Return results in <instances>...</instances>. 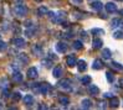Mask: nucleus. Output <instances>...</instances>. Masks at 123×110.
Here are the masks:
<instances>
[{
	"label": "nucleus",
	"mask_w": 123,
	"mask_h": 110,
	"mask_svg": "<svg viewBox=\"0 0 123 110\" xmlns=\"http://www.w3.org/2000/svg\"><path fill=\"white\" fill-rule=\"evenodd\" d=\"M88 92H90V94L91 95H97L98 94V92H99V89L96 87V85H93V84H91L90 87H88Z\"/></svg>",
	"instance_id": "13"
},
{
	"label": "nucleus",
	"mask_w": 123,
	"mask_h": 110,
	"mask_svg": "<svg viewBox=\"0 0 123 110\" xmlns=\"http://www.w3.org/2000/svg\"><path fill=\"white\" fill-rule=\"evenodd\" d=\"M49 58H50V60H56V56H55L54 53H50V56H49Z\"/></svg>",
	"instance_id": "38"
},
{
	"label": "nucleus",
	"mask_w": 123,
	"mask_h": 110,
	"mask_svg": "<svg viewBox=\"0 0 123 110\" xmlns=\"http://www.w3.org/2000/svg\"><path fill=\"white\" fill-rule=\"evenodd\" d=\"M75 1H76V3H81V1H82V0H75Z\"/></svg>",
	"instance_id": "41"
},
{
	"label": "nucleus",
	"mask_w": 123,
	"mask_h": 110,
	"mask_svg": "<svg viewBox=\"0 0 123 110\" xmlns=\"http://www.w3.org/2000/svg\"><path fill=\"white\" fill-rule=\"evenodd\" d=\"M112 67L114 68V69H118V71H121V69H123V67H122V66L119 64V63H116V62H112Z\"/></svg>",
	"instance_id": "30"
},
{
	"label": "nucleus",
	"mask_w": 123,
	"mask_h": 110,
	"mask_svg": "<svg viewBox=\"0 0 123 110\" xmlns=\"http://www.w3.org/2000/svg\"><path fill=\"white\" fill-rule=\"evenodd\" d=\"M50 88L51 87H50L49 84H46V83H40V93L41 94H47Z\"/></svg>",
	"instance_id": "8"
},
{
	"label": "nucleus",
	"mask_w": 123,
	"mask_h": 110,
	"mask_svg": "<svg viewBox=\"0 0 123 110\" xmlns=\"http://www.w3.org/2000/svg\"><path fill=\"white\" fill-rule=\"evenodd\" d=\"M35 1H39L40 3V1H42V0H35Z\"/></svg>",
	"instance_id": "42"
},
{
	"label": "nucleus",
	"mask_w": 123,
	"mask_h": 110,
	"mask_svg": "<svg viewBox=\"0 0 123 110\" xmlns=\"http://www.w3.org/2000/svg\"><path fill=\"white\" fill-rule=\"evenodd\" d=\"M106 78H107V80H108L110 83H112L113 79H114V78H113V74H112L111 72H107V73H106Z\"/></svg>",
	"instance_id": "27"
},
{
	"label": "nucleus",
	"mask_w": 123,
	"mask_h": 110,
	"mask_svg": "<svg viewBox=\"0 0 123 110\" xmlns=\"http://www.w3.org/2000/svg\"><path fill=\"white\" fill-rule=\"evenodd\" d=\"M52 73H54V77H55V78L61 77V74H62V68H61V66H57V67H55Z\"/></svg>",
	"instance_id": "12"
},
{
	"label": "nucleus",
	"mask_w": 123,
	"mask_h": 110,
	"mask_svg": "<svg viewBox=\"0 0 123 110\" xmlns=\"http://www.w3.org/2000/svg\"><path fill=\"white\" fill-rule=\"evenodd\" d=\"M11 42H12V45L16 46V47H21V48L25 47V41L23 38H14Z\"/></svg>",
	"instance_id": "5"
},
{
	"label": "nucleus",
	"mask_w": 123,
	"mask_h": 110,
	"mask_svg": "<svg viewBox=\"0 0 123 110\" xmlns=\"http://www.w3.org/2000/svg\"><path fill=\"white\" fill-rule=\"evenodd\" d=\"M49 11H47V9L45 8V6H41V8H39L37 9V14L41 16V15H45V14H47Z\"/></svg>",
	"instance_id": "23"
},
{
	"label": "nucleus",
	"mask_w": 123,
	"mask_h": 110,
	"mask_svg": "<svg viewBox=\"0 0 123 110\" xmlns=\"http://www.w3.org/2000/svg\"><path fill=\"white\" fill-rule=\"evenodd\" d=\"M12 82L21 83V82H23V74H21L20 72H15V73L12 74Z\"/></svg>",
	"instance_id": "6"
},
{
	"label": "nucleus",
	"mask_w": 123,
	"mask_h": 110,
	"mask_svg": "<svg viewBox=\"0 0 123 110\" xmlns=\"http://www.w3.org/2000/svg\"><path fill=\"white\" fill-rule=\"evenodd\" d=\"M66 63L70 66V67H74V66H76V64H77V61H76L75 56H68V57L66 58Z\"/></svg>",
	"instance_id": "9"
},
{
	"label": "nucleus",
	"mask_w": 123,
	"mask_h": 110,
	"mask_svg": "<svg viewBox=\"0 0 123 110\" xmlns=\"http://www.w3.org/2000/svg\"><path fill=\"white\" fill-rule=\"evenodd\" d=\"M103 97H105V98H112L113 95H112L111 93H105V95H103Z\"/></svg>",
	"instance_id": "37"
},
{
	"label": "nucleus",
	"mask_w": 123,
	"mask_h": 110,
	"mask_svg": "<svg viewBox=\"0 0 123 110\" xmlns=\"http://www.w3.org/2000/svg\"><path fill=\"white\" fill-rule=\"evenodd\" d=\"M82 47H83L82 41H75V42H74V48H75V50H81Z\"/></svg>",
	"instance_id": "24"
},
{
	"label": "nucleus",
	"mask_w": 123,
	"mask_h": 110,
	"mask_svg": "<svg viewBox=\"0 0 123 110\" xmlns=\"http://www.w3.org/2000/svg\"><path fill=\"white\" fill-rule=\"evenodd\" d=\"M91 104H92V103H91V100L90 99H83L82 100V108L83 109H88V108H91Z\"/></svg>",
	"instance_id": "19"
},
{
	"label": "nucleus",
	"mask_w": 123,
	"mask_h": 110,
	"mask_svg": "<svg viewBox=\"0 0 123 110\" xmlns=\"http://www.w3.org/2000/svg\"><path fill=\"white\" fill-rule=\"evenodd\" d=\"M15 12L18 16H25L27 14V9L25 5H16L15 6Z\"/></svg>",
	"instance_id": "2"
},
{
	"label": "nucleus",
	"mask_w": 123,
	"mask_h": 110,
	"mask_svg": "<svg viewBox=\"0 0 123 110\" xmlns=\"http://www.w3.org/2000/svg\"><path fill=\"white\" fill-rule=\"evenodd\" d=\"M11 99L14 100V101H19V100H21V94L20 93H12L11 94Z\"/></svg>",
	"instance_id": "20"
},
{
	"label": "nucleus",
	"mask_w": 123,
	"mask_h": 110,
	"mask_svg": "<svg viewBox=\"0 0 123 110\" xmlns=\"http://www.w3.org/2000/svg\"><path fill=\"white\" fill-rule=\"evenodd\" d=\"M92 33H95L96 36H99V35H103L105 31L101 30V28H93V30H92Z\"/></svg>",
	"instance_id": "26"
},
{
	"label": "nucleus",
	"mask_w": 123,
	"mask_h": 110,
	"mask_svg": "<svg viewBox=\"0 0 123 110\" xmlns=\"http://www.w3.org/2000/svg\"><path fill=\"white\" fill-rule=\"evenodd\" d=\"M0 108H1V104H0Z\"/></svg>",
	"instance_id": "43"
},
{
	"label": "nucleus",
	"mask_w": 123,
	"mask_h": 110,
	"mask_svg": "<svg viewBox=\"0 0 123 110\" xmlns=\"http://www.w3.org/2000/svg\"><path fill=\"white\" fill-rule=\"evenodd\" d=\"M42 63H44L45 66H47V67H50V66L52 64V62H50V61H42Z\"/></svg>",
	"instance_id": "35"
},
{
	"label": "nucleus",
	"mask_w": 123,
	"mask_h": 110,
	"mask_svg": "<svg viewBox=\"0 0 123 110\" xmlns=\"http://www.w3.org/2000/svg\"><path fill=\"white\" fill-rule=\"evenodd\" d=\"M102 45H103V42H102L101 38H95V40H93V48L98 50V48L102 47Z\"/></svg>",
	"instance_id": "15"
},
{
	"label": "nucleus",
	"mask_w": 123,
	"mask_h": 110,
	"mask_svg": "<svg viewBox=\"0 0 123 110\" xmlns=\"http://www.w3.org/2000/svg\"><path fill=\"white\" fill-rule=\"evenodd\" d=\"M113 37H114V38H122V37H123V32H122V31H116V32L113 33Z\"/></svg>",
	"instance_id": "29"
},
{
	"label": "nucleus",
	"mask_w": 123,
	"mask_h": 110,
	"mask_svg": "<svg viewBox=\"0 0 123 110\" xmlns=\"http://www.w3.org/2000/svg\"><path fill=\"white\" fill-rule=\"evenodd\" d=\"M26 36H27V37H32V36H34V33H35V31L34 30H30V28H29V30H26Z\"/></svg>",
	"instance_id": "31"
},
{
	"label": "nucleus",
	"mask_w": 123,
	"mask_h": 110,
	"mask_svg": "<svg viewBox=\"0 0 123 110\" xmlns=\"http://www.w3.org/2000/svg\"><path fill=\"white\" fill-rule=\"evenodd\" d=\"M57 85H59V88H60V89H62V90H66V92H70L71 90V82H70L68 79L60 80V82L57 83Z\"/></svg>",
	"instance_id": "1"
},
{
	"label": "nucleus",
	"mask_w": 123,
	"mask_h": 110,
	"mask_svg": "<svg viewBox=\"0 0 123 110\" xmlns=\"http://www.w3.org/2000/svg\"><path fill=\"white\" fill-rule=\"evenodd\" d=\"M119 14H121V15H122V16H123V9H122V10H121V11H119Z\"/></svg>",
	"instance_id": "40"
},
{
	"label": "nucleus",
	"mask_w": 123,
	"mask_h": 110,
	"mask_svg": "<svg viewBox=\"0 0 123 110\" xmlns=\"http://www.w3.org/2000/svg\"><path fill=\"white\" fill-rule=\"evenodd\" d=\"M37 69H36L35 67H31L30 69L27 71V78H30V79H36L37 78Z\"/></svg>",
	"instance_id": "3"
},
{
	"label": "nucleus",
	"mask_w": 123,
	"mask_h": 110,
	"mask_svg": "<svg viewBox=\"0 0 123 110\" xmlns=\"http://www.w3.org/2000/svg\"><path fill=\"white\" fill-rule=\"evenodd\" d=\"M119 21H121V20L114 19V20L112 21V27H117V26H119Z\"/></svg>",
	"instance_id": "32"
},
{
	"label": "nucleus",
	"mask_w": 123,
	"mask_h": 110,
	"mask_svg": "<svg viewBox=\"0 0 123 110\" xmlns=\"http://www.w3.org/2000/svg\"><path fill=\"white\" fill-rule=\"evenodd\" d=\"M92 68L93 69H101V68H103V62L101 61V60H95Z\"/></svg>",
	"instance_id": "10"
},
{
	"label": "nucleus",
	"mask_w": 123,
	"mask_h": 110,
	"mask_svg": "<svg viewBox=\"0 0 123 110\" xmlns=\"http://www.w3.org/2000/svg\"><path fill=\"white\" fill-rule=\"evenodd\" d=\"M81 82H82L83 84H90V83H91V77H88V76L83 77V78L81 79Z\"/></svg>",
	"instance_id": "28"
},
{
	"label": "nucleus",
	"mask_w": 123,
	"mask_h": 110,
	"mask_svg": "<svg viewBox=\"0 0 123 110\" xmlns=\"http://www.w3.org/2000/svg\"><path fill=\"white\" fill-rule=\"evenodd\" d=\"M106 10L108 12H114L116 10H117V6H116V4H113V3H108V4H106Z\"/></svg>",
	"instance_id": "11"
},
{
	"label": "nucleus",
	"mask_w": 123,
	"mask_h": 110,
	"mask_svg": "<svg viewBox=\"0 0 123 110\" xmlns=\"http://www.w3.org/2000/svg\"><path fill=\"white\" fill-rule=\"evenodd\" d=\"M19 60L21 61V63H27V62H29V57H27L25 53H21V55L19 56Z\"/></svg>",
	"instance_id": "22"
},
{
	"label": "nucleus",
	"mask_w": 123,
	"mask_h": 110,
	"mask_svg": "<svg viewBox=\"0 0 123 110\" xmlns=\"http://www.w3.org/2000/svg\"><path fill=\"white\" fill-rule=\"evenodd\" d=\"M3 97H4V98H8V97H9V92H8V89H6V88H5L4 92H3Z\"/></svg>",
	"instance_id": "34"
},
{
	"label": "nucleus",
	"mask_w": 123,
	"mask_h": 110,
	"mask_svg": "<svg viewBox=\"0 0 123 110\" xmlns=\"http://www.w3.org/2000/svg\"><path fill=\"white\" fill-rule=\"evenodd\" d=\"M77 67H78V71L80 72H85L86 71V68H87V66H86V62L85 61H78L77 62Z\"/></svg>",
	"instance_id": "14"
},
{
	"label": "nucleus",
	"mask_w": 123,
	"mask_h": 110,
	"mask_svg": "<svg viewBox=\"0 0 123 110\" xmlns=\"http://www.w3.org/2000/svg\"><path fill=\"white\" fill-rule=\"evenodd\" d=\"M5 50H6V45L3 41H0V51H5Z\"/></svg>",
	"instance_id": "33"
},
{
	"label": "nucleus",
	"mask_w": 123,
	"mask_h": 110,
	"mask_svg": "<svg viewBox=\"0 0 123 110\" xmlns=\"http://www.w3.org/2000/svg\"><path fill=\"white\" fill-rule=\"evenodd\" d=\"M24 103H25L26 105H31L32 103H34V98H32V95H30V94L25 95V97H24Z\"/></svg>",
	"instance_id": "16"
},
{
	"label": "nucleus",
	"mask_w": 123,
	"mask_h": 110,
	"mask_svg": "<svg viewBox=\"0 0 123 110\" xmlns=\"http://www.w3.org/2000/svg\"><path fill=\"white\" fill-rule=\"evenodd\" d=\"M118 104H119V100H118L117 98L112 97V98H111V101H110V105H111L112 108H117Z\"/></svg>",
	"instance_id": "18"
},
{
	"label": "nucleus",
	"mask_w": 123,
	"mask_h": 110,
	"mask_svg": "<svg viewBox=\"0 0 123 110\" xmlns=\"http://www.w3.org/2000/svg\"><path fill=\"white\" fill-rule=\"evenodd\" d=\"M117 1H121V0H117Z\"/></svg>",
	"instance_id": "44"
},
{
	"label": "nucleus",
	"mask_w": 123,
	"mask_h": 110,
	"mask_svg": "<svg viewBox=\"0 0 123 110\" xmlns=\"http://www.w3.org/2000/svg\"><path fill=\"white\" fill-rule=\"evenodd\" d=\"M25 26H26V27H30V26H32V21H30V20L26 21V22H25Z\"/></svg>",
	"instance_id": "36"
},
{
	"label": "nucleus",
	"mask_w": 123,
	"mask_h": 110,
	"mask_svg": "<svg viewBox=\"0 0 123 110\" xmlns=\"http://www.w3.org/2000/svg\"><path fill=\"white\" fill-rule=\"evenodd\" d=\"M81 35H82V38L83 40H87V33H86V32H82Z\"/></svg>",
	"instance_id": "39"
},
{
	"label": "nucleus",
	"mask_w": 123,
	"mask_h": 110,
	"mask_svg": "<svg viewBox=\"0 0 123 110\" xmlns=\"http://www.w3.org/2000/svg\"><path fill=\"white\" fill-rule=\"evenodd\" d=\"M91 8L93 9V10H96V11H101L102 10V8H103V5H102V3L101 1H93L92 4H91Z\"/></svg>",
	"instance_id": "7"
},
{
	"label": "nucleus",
	"mask_w": 123,
	"mask_h": 110,
	"mask_svg": "<svg viewBox=\"0 0 123 110\" xmlns=\"http://www.w3.org/2000/svg\"><path fill=\"white\" fill-rule=\"evenodd\" d=\"M66 50H67V45L66 43H63V42H59L56 45V51L57 52H60V53H65L66 52Z\"/></svg>",
	"instance_id": "4"
},
{
	"label": "nucleus",
	"mask_w": 123,
	"mask_h": 110,
	"mask_svg": "<svg viewBox=\"0 0 123 110\" xmlns=\"http://www.w3.org/2000/svg\"><path fill=\"white\" fill-rule=\"evenodd\" d=\"M111 51L108 50V48H105V50H102V57L105 58V60H110L111 58Z\"/></svg>",
	"instance_id": "17"
},
{
	"label": "nucleus",
	"mask_w": 123,
	"mask_h": 110,
	"mask_svg": "<svg viewBox=\"0 0 123 110\" xmlns=\"http://www.w3.org/2000/svg\"><path fill=\"white\" fill-rule=\"evenodd\" d=\"M68 103H70L68 98H66V97H61V98H60V104H61V105L67 106V105H68Z\"/></svg>",
	"instance_id": "21"
},
{
	"label": "nucleus",
	"mask_w": 123,
	"mask_h": 110,
	"mask_svg": "<svg viewBox=\"0 0 123 110\" xmlns=\"http://www.w3.org/2000/svg\"><path fill=\"white\" fill-rule=\"evenodd\" d=\"M32 52H34L35 55H40V53H41V46H40V45L34 46V47H32Z\"/></svg>",
	"instance_id": "25"
}]
</instances>
